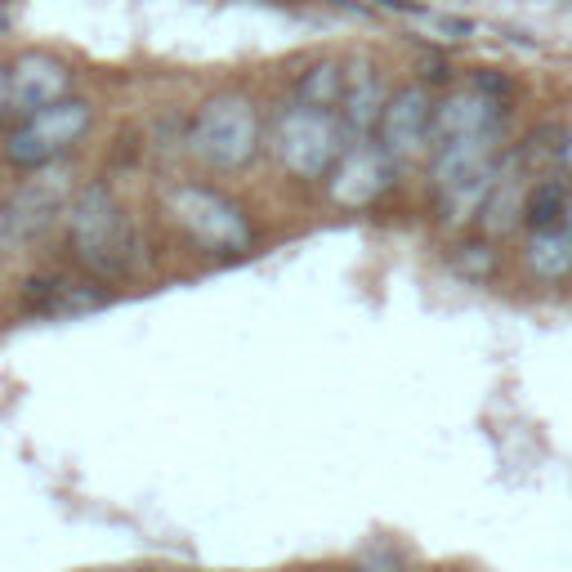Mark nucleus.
<instances>
[{"instance_id":"6e6552de","label":"nucleus","mask_w":572,"mask_h":572,"mask_svg":"<svg viewBox=\"0 0 572 572\" xmlns=\"http://www.w3.org/2000/svg\"><path fill=\"white\" fill-rule=\"evenodd\" d=\"M394 179V157L380 143H349L345 157L331 170V202L340 206H371Z\"/></svg>"},{"instance_id":"412c9836","label":"nucleus","mask_w":572,"mask_h":572,"mask_svg":"<svg viewBox=\"0 0 572 572\" xmlns=\"http://www.w3.org/2000/svg\"><path fill=\"white\" fill-rule=\"evenodd\" d=\"M376 5H385V9H398V14H425L416 0H376Z\"/></svg>"},{"instance_id":"423d86ee","label":"nucleus","mask_w":572,"mask_h":572,"mask_svg":"<svg viewBox=\"0 0 572 572\" xmlns=\"http://www.w3.org/2000/svg\"><path fill=\"white\" fill-rule=\"evenodd\" d=\"M68 202H72V179L63 170L54 166L32 170V179L0 202V255H14L23 246H32L41 233H50L54 219L68 215Z\"/></svg>"},{"instance_id":"aec40b11","label":"nucleus","mask_w":572,"mask_h":572,"mask_svg":"<svg viewBox=\"0 0 572 572\" xmlns=\"http://www.w3.org/2000/svg\"><path fill=\"white\" fill-rule=\"evenodd\" d=\"M559 166L564 170H572V126L559 135Z\"/></svg>"},{"instance_id":"0eeeda50","label":"nucleus","mask_w":572,"mask_h":572,"mask_svg":"<svg viewBox=\"0 0 572 572\" xmlns=\"http://www.w3.org/2000/svg\"><path fill=\"white\" fill-rule=\"evenodd\" d=\"M429 135H434V99H429L425 85H403V90L389 94L376 130L380 148L394 161H407L429 148Z\"/></svg>"},{"instance_id":"ddd939ff","label":"nucleus","mask_w":572,"mask_h":572,"mask_svg":"<svg viewBox=\"0 0 572 572\" xmlns=\"http://www.w3.org/2000/svg\"><path fill=\"white\" fill-rule=\"evenodd\" d=\"M27 309L36 313H85V309H99L103 291L94 282H63V278H41V282H27Z\"/></svg>"},{"instance_id":"2eb2a0df","label":"nucleus","mask_w":572,"mask_h":572,"mask_svg":"<svg viewBox=\"0 0 572 572\" xmlns=\"http://www.w3.org/2000/svg\"><path fill=\"white\" fill-rule=\"evenodd\" d=\"M345 81H349V72L340 68V63L322 59V63H313L309 72H300V81H295V99L309 103V108L336 112L340 99H345Z\"/></svg>"},{"instance_id":"6ab92c4d","label":"nucleus","mask_w":572,"mask_h":572,"mask_svg":"<svg viewBox=\"0 0 572 572\" xmlns=\"http://www.w3.org/2000/svg\"><path fill=\"white\" fill-rule=\"evenodd\" d=\"M14 112V76H9V63H0V121Z\"/></svg>"},{"instance_id":"5701e85b","label":"nucleus","mask_w":572,"mask_h":572,"mask_svg":"<svg viewBox=\"0 0 572 572\" xmlns=\"http://www.w3.org/2000/svg\"><path fill=\"white\" fill-rule=\"evenodd\" d=\"M108 572H161V568H108Z\"/></svg>"},{"instance_id":"7ed1b4c3","label":"nucleus","mask_w":572,"mask_h":572,"mask_svg":"<svg viewBox=\"0 0 572 572\" xmlns=\"http://www.w3.org/2000/svg\"><path fill=\"white\" fill-rule=\"evenodd\" d=\"M90 130H94V103L68 94V99L50 103V108H41V112H27L5 135V143H0V157L14 170L59 166Z\"/></svg>"},{"instance_id":"a211bd4d","label":"nucleus","mask_w":572,"mask_h":572,"mask_svg":"<svg viewBox=\"0 0 572 572\" xmlns=\"http://www.w3.org/2000/svg\"><path fill=\"white\" fill-rule=\"evenodd\" d=\"M474 90H483V94H492V99H505V94H510V76H501V72H492V68H483L479 76H474Z\"/></svg>"},{"instance_id":"f8f14e48","label":"nucleus","mask_w":572,"mask_h":572,"mask_svg":"<svg viewBox=\"0 0 572 572\" xmlns=\"http://www.w3.org/2000/svg\"><path fill=\"white\" fill-rule=\"evenodd\" d=\"M523 260H528L532 278L541 282H564L572 273V233L564 224L550 228H532L528 246H523Z\"/></svg>"},{"instance_id":"f3484780","label":"nucleus","mask_w":572,"mask_h":572,"mask_svg":"<svg viewBox=\"0 0 572 572\" xmlns=\"http://www.w3.org/2000/svg\"><path fill=\"white\" fill-rule=\"evenodd\" d=\"M452 269L465 273V278L483 282L497 273V251H492V242H483V237H474V242H461L452 246Z\"/></svg>"},{"instance_id":"9b49d317","label":"nucleus","mask_w":572,"mask_h":572,"mask_svg":"<svg viewBox=\"0 0 572 572\" xmlns=\"http://www.w3.org/2000/svg\"><path fill=\"white\" fill-rule=\"evenodd\" d=\"M389 94L380 90V76L371 68H354L345 81V99H340V126H345L349 143H362L380 130V112H385Z\"/></svg>"},{"instance_id":"f257e3e1","label":"nucleus","mask_w":572,"mask_h":572,"mask_svg":"<svg viewBox=\"0 0 572 572\" xmlns=\"http://www.w3.org/2000/svg\"><path fill=\"white\" fill-rule=\"evenodd\" d=\"M68 246H72V260L81 264L90 278L99 282H117L135 269L139 260V242H135V228H130L126 206L117 202L108 184H85L72 193L68 202Z\"/></svg>"},{"instance_id":"39448f33","label":"nucleus","mask_w":572,"mask_h":572,"mask_svg":"<svg viewBox=\"0 0 572 572\" xmlns=\"http://www.w3.org/2000/svg\"><path fill=\"white\" fill-rule=\"evenodd\" d=\"M166 211L211 255H242L251 246V219L242 202L211 184H179L166 193Z\"/></svg>"},{"instance_id":"4468645a","label":"nucleus","mask_w":572,"mask_h":572,"mask_svg":"<svg viewBox=\"0 0 572 572\" xmlns=\"http://www.w3.org/2000/svg\"><path fill=\"white\" fill-rule=\"evenodd\" d=\"M519 211H523V202H519V179H514V161H501V175H497V184H492L488 202H483L479 224L488 228L492 237H497V233H510V228L519 224Z\"/></svg>"},{"instance_id":"4be33fe9","label":"nucleus","mask_w":572,"mask_h":572,"mask_svg":"<svg viewBox=\"0 0 572 572\" xmlns=\"http://www.w3.org/2000/svg\"><path fill=\"white\" fill-rule=\"evenodd\" d=\"M559 224H564L568 233H572V197H568V206H564V219H559Z\"/></svg>"},{"instance_id":"f03ea898","label":"nucleus","mask_w":572,"mask_h":572,"mask_svg":"<svg viewBox=\"0 0 572 572\" xmlns=\"http://www.w3.org/2000/svg\"><path fill=\"white\" fill-rule=\"evenodd\" d=\"M260 112H255L251 99L242 94H215L197 108L193 126H188V148L202 166L211 170H246L255 157H260Z\"/></svg>"},{"instance_id":"1a4fd4ad","label":"nucleus","mask_w":572,"mask_h":572,"mask_svg":"<svg viewBox=\"0 0 572 572\" xmlns=\"http://www.w3.org/2000/svg\"><path fill=\"white\" fill-rule=\"evenodd\" d=\"M9 76H14V112H23V117L68 99V90H72V68L45 50L23 54V59L9 68Z\"/></svg>"},{"instance_id":"dca6fc26","label":"nucleus","mask_w":572,"mask_h":572,"mask_svg":"<svg viewBox=\"0 0 572 572\" xmlns=\"http://www.w3.org/2000/svg\"><path fill=\"white\" fill-rule=\"evenodd\" d=\"M564 206H568L564 184H559V179H541V184L523 197V219H528V228H550L564 219Z\"/></svg>"},{"instance_id":"20e7f679","label":"nucleus","mask_w":572,"mask_h":572,"mask_svg":"<svg viewBox=\"0 0 572 572\" xmlns=\"http://www.w3.org/2000/svg\"><path fill=\"white\" fill-rule=\"evenodd\" d=\"M345 148L349 135L340 126V112L309 108V103L295 99L273 121V152L295 179H327L336 161L345 157Z\"/></svg>"},{"instance_id":"9d476101","label":"nucleus","mask_w":572,"mask_h":572,"mask_svg":"<svg viewBox=\"0 0 572 572\" xmlns=\"http://www.w3.org/2000/svg\"><path fill=\"white\" fill-rule=\"evenodd\" d=\"M488 130H501V99H492L483 90H456L443 103H434L429 148L447 139H465V135H488Z\"/></svg>"}]
</instances>
